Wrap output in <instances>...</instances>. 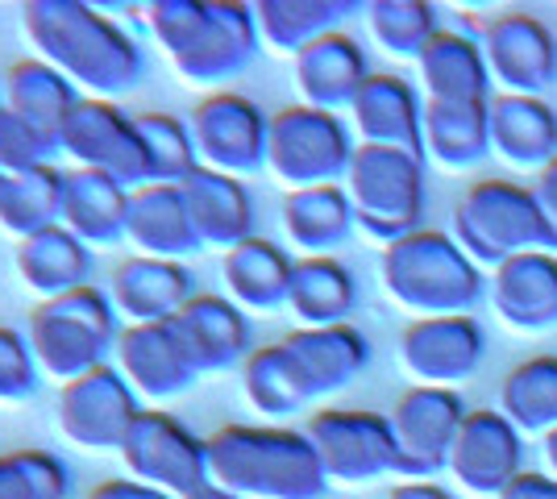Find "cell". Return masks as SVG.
I'll list each match as a JSON object with an SVG mask.
<instances>
[{
	"label": "cell",
	"mask_w": 557,
	"mask_h": 499,
	"mask_svg": "<svg viewBox=\"0 0 557 499\" xmlns=\"http://www.w3.org/2000/svg\"><path fill=\"white\" fill-rule=\"evenodd\" d=\"M22 25L38 54L96 100L134 92L146 75L141 47L96 4L84 0H25Z\"/></svg>",
	"instance_id": "cell-1"
},
{
	"label": "cell",
	"mask_w": 557,
	"mask_h": 499,
	"mask_svg": "<svg viewBox=\"0 0 557 499\" xmlns=\"http://www.w3.org/2000/svg\"><path fill=\"white\" fill-rule=\"evenodd\" d=\"M141 13L175 72L200 88H216L242 75L262 42L255 4L237 0H150Z\"/></svg>",
	"instance_id": "cell-2"
},
{
	"label": "cell",
	"mask_w": 557,
	"mask_h": 499,
	"mask_svg": "<svg viewBox=\"0 0 557 499\" xmlns=\"http://www.w3.org/2000/svg\"><path fill=\"white\" fill-rule=\"evenodd\" d=\"M209 471L242 499H321L329 475L300 428L225 425L209 437Z\"/></svg>",
	"instance_id": "cell-3"
},
{
	"label": "cell",
	"mask_w": 557,
	"mask_h": 499,
	"mask_svg": "<svg viewBox=\"0 0 557 499\" xmlns=\"http://www.w3.org/2000/svg\"><path fill=\"white\" fill-rule=\"evenodd\" d=\"M383 287L399 309L429 316H470L483 300L479 262L466 254L458 238L417 229L408 238L383 246Z\"/></svg>",
	"instance_id": "cell-4"
},
{
	"label": "cell",
	"mask_w": 557,
	"mask_h": 499,
	"mask_svg": "<svg viewBox=\"0 0 557 499\" xmlns=\"http://www.w3.org/2000/svg\"><path fill=\"white\" fill-rule=\"evenodd\" d=\"M121 312L113 309L109 291L100 287H75L67 296L42 300L25 321V337L47 379L71 383L96 366H109L121 341Z\"/></svg>",
	"instance_id": "cell-5"
},
{
	"label": "cell",
	"mask_w": 557,
	"mask_h": 499,
	"mask_svg": "<svg viewBox=\"0 0 557 499\" xmlns=\"http://www.w3.org/2000/svg\"><path fill=\"white\" fill-rule=\"evenodd\" d=\"M454 234L470 259L487 262V266H504L520 254L557 250V238L536 191L508 184V179H479L466 191L454 213Z\"/></svg>",
	"instance_id": "cell-6"
},
{
	"label": "cell",
	"mask_w": 557,
	"mask_h": 499,
	"mask_svg": "<svg viewBox=\"0 0 557 499\" xmlns=\"http://www.w3.org/2000/svg\"><path fill=\"white\" fill-rule=\"evenodd\" d=\"M346 191L358 229L374 241L392 246L420 229L424 216V159L408 150L387 146H362L354 150L346 175Z\"/></svg>",
	"instance_id": "cell-7"
},
{
	"label": "cell",
	"mask_w": 557,
	"mask_h": 499,
	"mask_svg": "<svg viewBox=\"0 0 557 499\" xmlns=\"http://www.w3.org/2000/svg\"><path fill=\"white\" fill-rule=\"evenodd\" d=\"M354 134L337 113L292 104L271 117V138H267V166L292 191L325 188L349 175L354 163Z\"/></svg>",
	"instance_id": "cell-8"
},
{
	"label": "cell",
	"mask_w": 557,
	"mask_h": 499,
	"mask_svg": "<svg viewBox=\"0 0 557 499\" xmlns=\"http://www.w3.org/2000/svg\"><path fill=\"white\" fill-rule=\"evenodd\" d=\"M59 150L75 166L109 175L129 191L150 184V163H146L138 117H129L116 100L79 96V104L71 109L67 125L59 134Z\"/></svg>",
	"instance_id": "cell-9"
},
{
	"label": "cell",
	"mask_w": 557,
	"mask_h": 499,
	"mask_svg": "<svg viewBox=\"0 0 557 499\" xmlns=\"http://www.w3.org/2000/svg\"><path fill=\"white\" fill-rule=\"evenodd\" d=\"M121 462L129 478L159 487L171 499H187L212 478L209 441H200L171 412H154V408H141V416L121 446Z\"/></svg>",
	"instance_id": "cell-10"
},
{
	"label": "cell",
	"mask_w": 557,
	"mask_h": 499,
	"mask_svg": "<svg viewBox=\"0 0 557 499\" xmlns=\"http://www.w3.org/2000/svg\"><path fill=\"white\" fill-rule=\"evenodd\" d=\"M308 441L321 453L329 483H374L383 475H399V446L392 421L362 408H325L308 421Z\"/></svg>",
	"instance_id": "cell-11"
},
{
	"label": "cell",
	"mask_w": 557,
	"mask_h": 499,
	"mask_svg": "<svg viewBox=\"0 0 557 499\" xmlns=\"http://www.w3.org/2000/svg\"><path fill=\"white\" fill-rule=\"evenodd\" d=\"M191 138L200 150V166L225 171L233 179H250L267 166L271 117L242 92H212L191 109Z\"/></svg>",
	"instance_id": "cell-12"
},
{
	"label": "cell",
	"mask_w": 557,
	"mask_h": 499,
	"mask_svg": "<svg viewBox=\"0 0 557 499\" xmlns=\"http://www.w3.org/2000/svg\"><path fill=\"white\" fill-rule=\"evenodd\" d=\"M392 433L399 446V475L412 483H429L449 471V453L462 433L466 408L449 387H412L392 408Z\"/></svg>",
	"instance_id": "cell-13"
},
{
	"label": "cell",
	"mask_w": 557,
	"mask_h": 499,
	"mask_svg": "<svg viewBox=\"0 0 557 499\" xmlns=\"http://www.w3.org/2000/svg\"><path fill=\"white\" fill-rule=\"evenodd\" d=\"M138 416V391L129 387V379L116 371L113 362L63 383V391H59V428H63L67 441L84 446V450L121 453Z\"/></svg>",
	"instance_id": "cell-14"
},
{
	"label": "cell",
	"mask_w": 557,
	"mask_h": 499,
	"mask_svg": "<svg viewBox=\"0 0 557 499\" xmlns=\"http://www.w3.org/2000/svg\"><path fill=\"white\" fill-rule=\"evenodd\" d=\"M487 354V341L474 316H429L412 321L399 337V362L417 387H449L470 379Z\"/></svg>",
	"instance_id": "cell-15"
},
{
	"label": "cell",
	"mask_w": 557,
	"mask_h": 499,
	"mask_svg": "<svg viewBox=\"0 0 557 499\" xmlns=\"http://www.w3.org/2000/svg\"><path fill=\"white\" fill-rule=\"evenodd\" d=\"M113 358V366L129 379L138 400H154V404L184 396L187 387L200 379V371L191 366V358H187L184 341H180L171 321H163V325H125Z\"/></svg>",
	"instance_id": "cell-16"
},
{
	"label": "cell",
	"mask_w": 557,
	"mask_h": 499,
	"mask_svg": "<svg viewBox=\"0 0 557 499\" xmlns=\"http://www.w3.org/2000/svg\"><path fill=\"white\" fill-rule=\"evenodd\" d=\"M520 428L504 412H466L462 433L449 453V475L474 496H504L520 475Z\"/></svg>",
	"instance_id": "cell-17"
},
{
	"label": "cell",
	"mask_w": 557,
	"mask_h": 499,
	"mask_svg": "<svg viewBox=\"0 0 557 499\" xmlns=\"http://www.w3.org/2000/svg\"><path fill=\"white\" fill-rule=\"evenodd\" d=\"M196 296V275L175 259L134 254L113 266L109 300L129 325H163L175 321L184 304Z\"/></svg>",
	"instance_id": "cell-18"
},
{
	"label": "cell",
	"mask_w": 557,
	"mask_h": 499,
	"mask_svg": "<svg viewBox=\"0 0 557 499\" xmlns=\"http://www.w3.org/2000/svg\"><path fill=\"white\" fill-rule=\"evenodd\" d=\"M171 325H175L187 358H191V366L200 375H221V371H233V366H246V358L255 354L250 321L230 296H212V291L200 296L196 291Z\"/></svg>",
	"instance_id": "cell-19"
},
{
	"label": "cell",
	"mask_w": 557,
	"mask_h": 499,
	"mask_svg": "<svg viewBox=\"0 0 557 499\" xmlns=\"http://www.w3.org/2000/svg\"><path fill=\"white\" fill-rule=\"evenodd\" d=\"M491 84H504L508 96H541L557 75V42L536 17L508 13L487 29Z\"/></svg>",
	"instance_id": "cell-20"
},
{
	"label": "cell",
	"mask_w": 557,
	"mask_h": 499,
	"mask_svg": "<svg viewBox=\"0 0 557 499\" xmlns=\"http://www.w3.org/2000/svg\"><path fill=\"white\" fill-rule=\"evenodd\" d=\"M349 117L362 146H387L424 159V100L408 79L371 75L362 92L354 96Z\"/></svg>",
	"instance_id": "cell-21"
},
{
	"label": "cell",
	"mask_w": 557,
	"mask_h": 499,
	"mask_svg": "<svg viewBox=\"0 0 557 499\" xmlns=\"http://www.w3.org/2000/svg\"><path fill=\"white\" fill-rule=\"evenodd\" d=\"M125 238L138 246V254H150V259L180 262L196 250H205L180 184H146V188L129 191Z\"/></svg>",
	"instance_id": "cell-22"
},
{
	"label": "cell",
	"mask_w": 557,
	"mask_h": 499,
	"mask_svg": "<svg viewBox=\"0 0 557 499\" xmlns=\"http://www.w3.org/2000/svg\"><path fill=\"white\" fill-rule=\"evenodd\" d=\"M367 79H371L367 54L342 29H333L325 38L308 42L296 54V84H300V96L308 109L342 113V109L354 104V96L362 92Z\"/></svg>",
	"instance_id": "cell-23"
},
{
	"label": "cell",
	"mask_w": 557,
	"mask_h": 499,
	"mask_svg": "<svg viewBox=\"0 0 557 499\" xmlns=\"http://www.w3.org/2000/svg\"><path fill=\"white\" fill-rule=\"evenodd\" d=\"M491 304L520 333H545L557 325V259L554 254H520L495 266Z\"/></svg>",
	"instance_id": "cell-24"
},
{
	"label": "cell",
	"mask_w": 557,
	"mask_h": 499,
	"mask_svg": "<svg viewBox=\"0 0 557 499\" xmlns=\"http://www.w3.org/2000/svg\"><path fill=\"white\" fill-rule=\"evenodd\" d=\"M180 188H184L196 234L205 246L233 250L246 238H255V196L246 188V179H233L225 171L200 166Z\"/></svg>",
	"instance_id": "cell-25"
},
{
	"label": "cell",
	"mask_w": 557,
	"mask_h": 499,
	"mask_svg": "<svg viewBox=\"0 0 557 499\" xmlns=\"http://www.w3.org/2000/svg\"><path fill=\"white\" fill-rule=\"evenodd\" d=\"M292 362L300 366L304 383L312 391V400L342 391L346 383L362 375V366L371 362V346L354 325H329V329H296L283 337Z\"/></svg>",
	"instance_id": "cell-26"
},
{
	"label": "cell",
	"mask_w": 557,
	"mask_h": 499,
	"mask_svg": "<svg viewBox=\"0 0 557 499\" xmlns=\"http://www.w3.org/2000/svg\"><path fill=\"white\" fill-rule=\"evenodd\" d=\"M491 150L511 166L545 171L557 163V113L541 96L491 100Z\"/></svg>",
	"instance_id": "cell-27"
},
{
	"label": "cell",
	"mask_w": 557,
	"mask_h": 499,
	"mask_svg": "<svg viewBox=\"0 0 557 499\" xmlns=\"http://www.w3.org/2000/svg\"><path fill=\"white\" fill-rule=\"evenodd\" d=\"M292 254L267 238H246L242 246L225 250L221 275L230 287V300L242 312H275L287 304L292 291Z\"/></svg>",
	"instance_id": "cell-28"
},
{
	"label": "cell",
	"mask_w": 557,
	"mask_h": 499,
	"mask_svg": "<svg viewBox=\"0 0 557 499\" xmlns=\"http://www.w3.org/2000/svg\"><path fill=\"white\" fill-rule=\"evenodd\" d=\"M129 221V188H121L109 175H96L84 166H71L63 184V225L84 246H116L125 238Z\"/></svg>",
	"instance_id": "cell-29"
},
{
	"label": "cell",
	"mask_w": 557,
	"mask_h": 499,
	"mask_svg": "<svg viewBox=\"0 0 557 499\" xmlns=\"http://www.w3.org/2000/svg\"><path fill=\"white\" fill-rule=\"evenodd\" d=\"M13 262H17V275L29 291H38L42 300H54V296H67L75 287H88L92 246H84L67 225H50L34 238L17 241Z\"/></svg>",
	"instance_id": "cell-30"
},
{
	"label": "cell",
	"mask_w": 557,
	"mask_h": 499,
	"mask_svg": "<svg viewBox=\"0 0 557 499\" xmlns=\"http://www.w3.org/2000/svg\"><path fill=\"white\" fill-rule=\"evenodd\" d=\"M420 63V88L424 100H442V104H487L491 72L487 54L479 42H470L466 34H437Z\"/></svg>",
	"instance_id": "cell-31"
},
{
	"label": "cell",
	"mask_w": 557,
	"mask_h": 499,
	"mask_svg": "<svg viewBox=\"0 0 557 499\" xmlns=\"http://www.w3.org/2000/svg\"><path fill=\"white\" fill-rule=\"evenodd\" d=\"M354 225L358 216L342 184L287 191L283 200V229H287V241L304 250V259H329L337 246H346Z\"/></svg>",
	"instance_id": "cell-32"
},
{
	"label": "cell",
	"mask_w": 557,
	"mask_h": 499,
	"mask_svg": "<svg viewBox=\"0 0 557 499\" xmlns=\"http://www.w3.org/2000/svg\"><path fill=\"white\" fill-rule=\"evenodd\" d=\"M358 304V284L346 262L329 259H300L292 271V291L287 309L304 321V329H329V325H349V312Z\"/></svg>",
	"instance_id": "cell-33"
},
{
	"label": "cell",
	"mask_w": 557,
	"mask_h": 499,
	"mask_svg": "<svg viewBox=\"0 0 557 499\" xmlns=\"http://www.w3.org/2000/svg\"><path fill=\"white\" fill-rule=\"evenodd\" d=\"M4 104L22 113L29 125H38L47 138L59 142L71 109L79 104V88L63 72H54L47 59H22L4 75Z\"/></svg>",
	"instance_id": "cell-34"
},
{
	"label": "cell",
	"mask_w": 557,
	"mask_h": 499,
	"mask_svg": "<svg viewBox=\"0 0 557 499\" xmlns=\"http://www.w3.org/2000/svg\"><path fill=\"white\" fill-rule=\"evenodd\" d=\"M424 150L449 171H470L491 154V104L424 100Z\"/></svg>",
	"instance_id": "cell-35"
},
{
	"label": "cell",
	"mask_w": 557,
	"mask_h": 499,
	"mask_svg": "<svg viewBox=\"0 0 557 499\" xmlns=\"http://www.w3.org/2000/svg\"><path fill=\"white\" fill-rule=\"evenodd\" d=\"M349 13H358L354 0H258L255 4L262 42L283 54H300L308 42L333 34Z\"/></svg>",
	"instance_id": "cell-36"
},
{
	"label": "cell",
	"mask_w": 557,
	"mask_h": 499,
	"mask_svg": "<svg viewBox=\"0 0 557 499\" xmlns=\"http://www.w3.org/2000/svg\"><path fill=\"white\" fill-rule=\"evenodd\" d=\"M63 184L67 171L59 166H34L22 175H4L0 184V225L13 238H34L50 225H63Z\"/></svg>",
	"instance_id": "cell-37"
},
{
	"label": "cell",
	"mask_w": 557,
	"mask_h": 499,
	"mask_svg": "<svg viewBox=\"0 0 557 499\" xmlns=\"http://www.w3.org/2000/svg\"><path fill=\"white\" fill-rule=\"evenodd\" d=\"M242 387H246V400L267 412V416H292V412H304L312 404V391L304 383L300 366L292 362L287 346L275 341V346H258L255 354L246 358L242 366Z\"/></svg>",
	"instance_id": "cell-38"
},
{
	"label": "cell",
	"mask_w": 557,
	"mask_h": 499,
	"mask_svg": "<svg viewBox=\"0 0 557 499\" xmlns=\"http://www.w3.org/2000/svg\"><path fill=\"white\" fill-rule=\"evenodd\" d=\"M499 412L520 433H554L557 428V358H529L504 379Z\"/></svg>",
	"instance_id": "cell-39"
},
{
	"label": "cell",
	"mask_w": 557,
	"mask_h": 499,
	"mask_svg": "<svg viewBox=\"0 0 557 499\" xmlns=\"http://www.w3.org/2000/svg\"><path fill=\"white\" fill-rule=\"evenodd\" d=\"M138 134L150 163V184H187L200 171L191 125L171 113H138Z\"/></svg>",
	"instance_id": "cell-40"
},
{
	"label": "cell",
	"mask_w": 557,
	"mask_h": 499,
	"mask_svg": "<svg viewBox=\"0 0 557 499\" xmlns=\"http://www.w3.org/2000/svg\"><path fill=\"white\" fill-rule=\"evenodd\" d=\"M374 42L395 54V59H420L424 47L442 34L437 29V9L424 0H374L367 4Z\"/></svg>",
	"instance_id": "cell-41"
},
{
	"label": "cell",
	"mask_w": 557,
	"mask_h": 499,
	"mask_svg": "<svg viewBox=\"0 0 557 499\" xmlns=\"http://www.w3.org/2000/svg\"><path fill=\"white\" fill-rule=\"evenodd\" d=\"M0 499H71V471L50 450L0 453Z\"/></svg>",
	"instance_id": "cell-42"
},
{
	"label": "cell",
	"mask_w": 557,
	"mask_h": 499,
	"mask_svg": "<svg viewBox=\"0 0 557 499\" xmlns=\"http://www.w3.org/2000/svg\"><path fill=\"white\" fill-rule=\"evenodd\" d=\"M54 154H59L54 138H47L38 125H29L9 104H0V171L4 175H22V171H34V166H50Z\"/></svg>",
	"instance_id": "cell-43"
},
{
	"label": "cell",
	"mask_w": 557,
	"mask_h": 499,
	"mask_svg": "<svg viewBox=\"0 0 557 499\" xmlns=\"http://www.w3.org/2000/svg\"><path fill=\"white\" fill-rule=\"evenodd\" d=\"M38 387H42V366L34 358L29 337L13 325H0V400L22 404L38 396Z\"/></svg>",
	"instance_id": "cell-44"
},
{
	"label": "cell",
	"mask_w": 557,
	"mask_h": 499,
	"mask_svg": "<svg viewBox=\"0 0 557 499\" xmlns=\"http://www.w3.org/2000/svg\"><path fill=\"white\" fill-rule=\"evenodd\" d=\"M88 499H171L159 487H146L138 478H109V483H96Z\"/></svg>",
	"instance_id": "cell-45"
},
{
	"label": "cell",
	"mask_w": 557,
	"mask_h": 499,
	"mask_svg": "<svg viewBox=\"0 0 557 499\" xmlns=\"http://www.w3.org/2000/svg\"><path fill=\"white\" fill-rule=\"evenodd\" d=\"M499 499H557V478L545 475H516Z\"/></svg>",
	"instance_id": "cell-46"
},
{
	"label": "cell",
	"mask_w": 557,
	"mask_h": 499,
	"mask_svg": "<svg viewBox=\"0 0 557 499\" xmlns=\"http://www.w3.org/2000/svg\"><path fill=\"white\" fill-rule=\"evenodd\" d=\"M536 200H541L545 221H549V229H554V238H557V163H549L541 171V179H536Z\"/></svg>",
	"instance_id": "cell-47"
},
{
	"label": "cell",
	"mask_w": 557,
	"mask_h": 499,
	"mask_svg": "<svg viewBox=\"0 0 557 499\" xmlns=\"http://www.w3.org/2000/svg\"><path fill=\"white\" fill-rule=\"evenodd\" d=\"M387 499H454V496L445 487H437V483H399V487H392Z\"/></svg>",
	"instance_id": "cell-48"
},
{
	"label": "cell",
	"mask_w": 557,
	"mask_h": 499,
	"mask_svg": "<svg viewBox=\"0 0 557 499\" xmlns=\"http://www.w3.org/2000/svg\"><path fill=\"white\" fill-rule=\"evenodd\" d=\"M187 499H242V496H237V491H230L225 483H216V478H209V483H205L200 491H191Z\"/></svg>",
	"instance_id": "cell-49"
},
{
	"label": "cell",
	"mask_w": 557,
	"mask_h": 499,
	"mask_svg": "<svg viewBox=\"0 0 557 499\" xmlns=\"http://www.w3.org/2000/svg\"><path fill=\"white\" fill-rule=\"evenodd\" d=\"M545 453H549V462H554V475H557V428L545 437Z\"/></svg>",
	"instance_id": "cell-50"
},
{
	"label": "cell",
	"mask_w": 557,
	"mask_h": 499,
	"mask_svg": "<svg viewBox=\"0 0 557 499\" xmlns=\"http://www.w3.org/2000/svg\"><path fill=\"white\" fill-rule=\"evenodd\" d=\"M0 184H4V171H0Z\"/></svg>",
	"instance_id": "cell-51"
}]
</instances>
